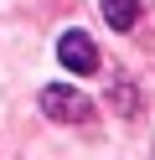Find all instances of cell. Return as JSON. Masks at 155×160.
Masks as SVG:
<instances>
[{"label":"cell","instance_id":"cell-1","mask_svg":"<svg viewBox=\"0 0 155 160\" xmlns=\"http://www.w3.org/2000/svg\"><path fill=\"white\" fill-rule=\"evenodd\" d=\"M41 114L57 119V124H83V119H93V98H83L78 88L52 83V88H41Z\"/></svg>","mask_w":155,"mask_h":160},{"label":"cell","instance_id":"cell-2","mask_svg":"<svg viewBox=\"0 0 155 160\" xmlns=\"http://www.w3.org/2000/svg\"><path fill=\"white\" fill-rule=\"evenodd\" d=\"M57 57H62V67H72L78 78L98 72V47H93L83 31H67V36H62V42H57Z\"/></svg>","mask_w":155,"mask_h":160},{"label":"cell","instance_id":"cell-3","mask_svg":"<svg viewBox=\"0 0 155 160\" xmlns=\"http://www.w3.org/2000/svg\"><path fill=\"white\" fill-rule=\"evenodd\" d=\"M98 11H103V21H109L114 31H129V26L140 21V0H98Z\"/></svg>","mask_w":155,"mask_h":160}]
</instances>
